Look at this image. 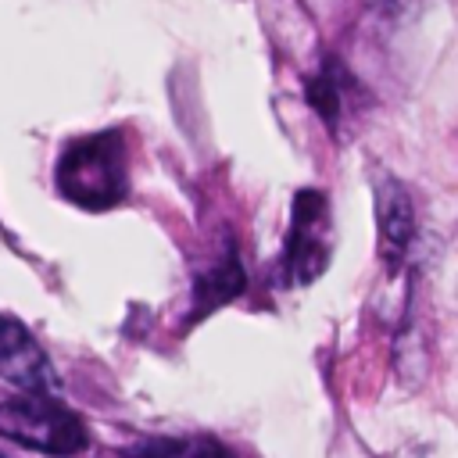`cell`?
Returning a JSON list of instances; mask_svg holds the SVG:
<instances>
[{
    "label": "cell",
    "mask_w": 458,
    "mask_h": 458,
    "mask_svg": "<svg viewBox=\"0 0 458 458\" xmlns=\"http://www.w3.org/2000/svg\"><path fill=\"white\" fill-rule=\"evenodd\" d=\"M376 222L383 233L386 258L401 261V254L408 250V243L415 236V208H411L408 190L394 175H379V182H376Z\"/></svg>",
    "instance_id": "cell-5"
},
{
    "label": "cell",
    "mask_w": 458,
    "mask_h": 458,
    "mask_svg": "<svg viewBox=\"0 0 458 458\" xmlns=\"http://www.w3.org/2000/svg\"><path fill=\"white\" fill-rule=\"evenodd\" d=\"M308 104H311V111H315L329 129H336L340 107H344V89H340V79L333 75V64H329L326 72H318V75L308 79Z\"/></svg>",
    "instance_id": "cell-8"
},
{
    "label": "cell",
    "mask_w": 458,
    "mask_h": 458,
    "mask_svg": "<svg viewBox=\"0 0 458 458\" xmlns=\"http://www.w3.org/2000/svg\"><path fill=\"white\" fill-rule=\"evenodd\" d=\"M0 440L50 458H72L89 447V429L50 394H18L0 401Z\"/></svg>",
    "instance_id": "cell-2"
},
{
    "label": "cell",
    "mask_w": 458,
    "mask_h": 458,
    "mask_svg": "<svg viewBox=\"0 0 458 458\" xmlns=\"http://www.w3.org/2000/svg\"><path fill=\"white\" fill-rule=\"evenodd\" d=\"M122 458H236V454L208 433H157L129 444Z\"/></svg>",
    "instance_id": "cell-7"
},
{
    "label": "cell",
    "mask_w": 458,
    "mask_h": 458,
    "mask_svg": "<svg viewBox=\"0 0 458 458\" xmlns=\"http://www.w3.org/2000/svg\"><path fill=\"white\" fill-rule=\"evenodd\" d=\"M333 254V222L329 200L322 190H297L290 211V233L283 247V279L286 286H311Z\"/></svg>",
    "instance_id": "cell-3"
},
{
    "label": "cell",
    "mask_w": 458,
    "mask_h": 458,
    "mask_svg": "<svg viewBox=\"0 0 458 458\" xmlns=\"http://www.w3.org/2000/svg\"><path fill=\"white\" fill-rule=\"evenodd\" d=\"M397 4H404V0H397Z\"/></svg>",
    "instance_id": "cell-9"
},
{
    "label": "cell",
    "mask_w": 458,
    "mask_h": 458,
    "mask_svg": "<svg viewBox=\"0 0 458 458\" xmlns=\"http://www.w3.org/2000/svg\"><path fill=\"white\" fill-rule=\"evenodd\" d=\"M0 379H7L18 394H57L61 376L50 365L39 340L14 315L0 311Z\"/></svg>",
    "instance_id": "cell-4"
},
{
    "label": "cell",
    "mask_w": 458,
    "mask_h": 458,
    "mask_svg": "<svg viewBox=\"0 0 458 458\" xmlns=\"http://www.w3.org/2000/svg\"><path fill=\"white\" fill-rule=\"evenodd\" d=\"M57 193L82 211H107L129 193V157L125 136L118 129L89 132L72 140L54 165Z\"/></svg>",
    "instance_id": "cell-1"
},
{
    "label": "cell",
    "mask_w": 458,
    "mask_h": 458,
    "mask_svg": "<svg viewBox=\"0 0 458 458\" xmlns=\"http://www.w3.org/2000/svg\"><path fill=\"white\" fill-rule=\"evenodd\" d=\"M247 286V272L240 265V254H236V243H225L218 261L211 268H204L193 283V308H190V322H200L204 315H211L215 308L236 301Z\"/></svg>",
    "instance_id": "cell-6"
}]
</instances>
